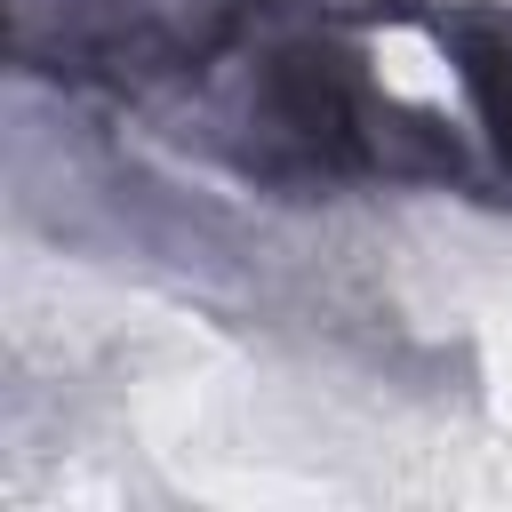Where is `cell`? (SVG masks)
<instances>
[{"label":"cell","instance_id":"cell-1","mask_svg":"<svg viewBox=\"0 0 512 512\" xmlns=\"http://www.w3.org/2000/svg\"><path fill=\"white\" fill-rule=\"evenodd\" d=\"M264 112H272L320 168L368 160V144H360V72H352V56H336V48H320V40L272 56V72H264Z\"/></svg>","mask_w":512,"mask_h":512},{"label":"cell","instance_id":"cell-2","mask_svg":"<svg viewBox=\"0 0 512 512\" xmlns=\"http://www.w3.org/2000/svg\"><path fill=\"white\" fill-rule=\"evenodd\" d=\"M456 56H464V88H472L480 112H488L496 152L512 160V24H504V16L464 24V32H456Z\"/></svg>","mask_w":512,"mask_h":512}]
</instances>
